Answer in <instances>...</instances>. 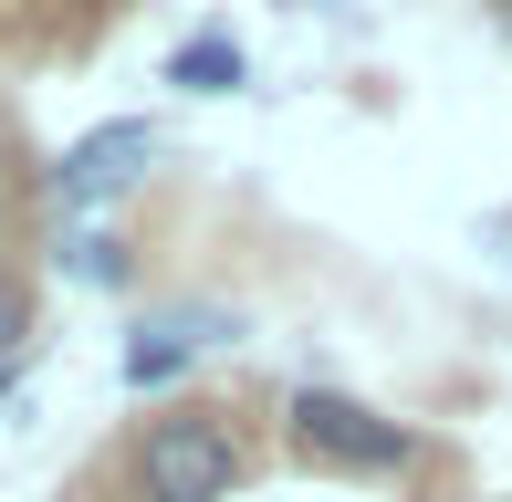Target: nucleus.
Here are the masks:
<instances>
[{"mask_svg": "<svg viewBox=\"0 0 512 502\" xmlns=\"http://www.w3.org/2000/svg\"><path fill=\"white\" fill-rule=\"evenodd\" d=\"M21 210V168H11V136H0V220Z\"/></svg>", "mask_w": 512, "mask_h": 502, "instance_id": "8", "label": "nucleus"}, {"mask_svg": "<svg viewBox=\"0 0 512 502\" xmlns=\"http://www.w3.org/2000/svg\"><path fill=\"white\" fill-rule=\"evenodd\" d=\"M63 272H74V283H95V293H115V283H126V241H115V231H74V241H63Z\"/></svg>", "mask_w": 512, "mask_h": 502, "instance_id": "6", "label": "nucleus"}, {"mask_svg": "<svg viewBox=\"0 0 512 502\" xmlns=\"http://www.w3.org/2000/svg\"><path fill=\"white\" fill-rule=\"evenodd\" d=\"M293 450H304V461H335V471H408L418 429L377 419V408L345 398V387H293Z\"/></svg>", "mask_w": 512, "mask_h": 502, "instance_id": "2", "label": "nucleus"}, {"mask_svg": "<svg viewBox=\"0 0 512 502\" xmlns=\"http://www.w3.org/2000/svg\"><path fill=\"white\" fill-rule=\"evenodd\" d=\"M147 168H157V126H147V116H105V126H84L74 147L42 168V189H53L74 220H95L105 199H126Z\"/></svg>", "mask_w": 512, "mask_h": 502, "instance_id": "3", "label": "nucleus"}, {"mask_svg": "<svg viewBox=\"0 0 512 502\" xmlns=\"http://www.w3.org/2000/svg\"><path fill=\"white\" fill-rule=\"evenodd\" d=\"M241 74H251V63H241V42H230L220 21H209V32H189V42L168 53V84H178V95H230Z\"/></svg>", "mask_w": 512, "mask_h": 502, "instance_id": "5", "label": "nucleus"}, {"mask_svg": "<svg viewBox=\"0 0 512 502\" xmlns=\"http://www.w3.org/2000/svg\"><path fill=\"white\" fill-rule=\"evenodd\" d=\"M11 387H21V367H0V408H11Z\"/></svg>", "mask_w": 512, "mask_h": 502, "instance_id": "9", "label": "nucleus"}, {"mask_svg": "<svg viewBox=\"0 0 512 502\" xmlns=\"http://www.w3.org/2000/svg\"><path fill=\"white\" fill-rule=\"evenodd\" d=\"M230 482H241V440L209 408H178L136 440V492L147 502H230Z\"/></svg>", "mask_w": 512, "mask_h": 502, "instance_id": "1", "label": "nucleus"}, {"mask_svg": "<svg viewBox=\"0 0 512 502\" xmlns=\"http://www.w3.org/2000/svg\"><path fill=\"white\" fill-rule=\"evenodd\" d=\"M209 335H220V325H199V314H178V325H147V335H126V356H115V377H126L136 398H147V387H168L178 367H189V356L209 346Z\"/></svg>", "mask_w": 512, "mask_h": 502, "instance_id": "4", "label": "nucleus"}, {"mask_svg": "<svg viewBox=\"0 0 512 502\" xmlns=\"http://www.w3.org/2000/svg\"><path fill=\"white\" fill-rule=\"evenodd\" d=\"M21 335H32V283H11V272H0V367H11Z\"/></svg>", "mask_w": 512, "mask_h": 502, "instance_id": "7", "label": "nucleus"}]
</instances>
